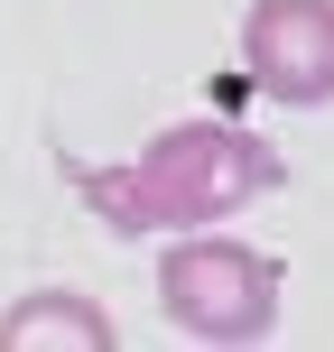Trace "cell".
<instances>
[{"label":"cell","instance_id":"cell-1","mask_svg":"<svg viewBox=\"0 0 334 352\" xmlns=\"http://www.w3.org/2000/svg\"><path fill=\"white\" fill-rule=\"evenodd\" d=\"M74 186L93 195L112 232H195L279 186V148L232 121H176L130 167H74Z\"/></svg>","mask_w":334,"mask_h":352},{"label":"cell","instance_id":"cell-2","mask_svg":"<svg viewBox=\"0 0 334 352\" xmlns=\"http://www.w3.org/2000/svg\"><path fill=\"white\" fill-rule=\"evenodd\" d=\"M158 297L195 343H269L279 334V260L251 241H176L158 260Z\"/></svg>","mask_w":334,"mask_h":352},{"label":"cell","instance_id":"cell-3","mask_svg":"<svg viewBox=\"0 0 334 352\" xmlns=\"http://www.w3.org/2000/svg\"><path fill=\"white\" fill-rule=\"evenodd\" d=\"M242 56L269 102H334V0H260L242 19Z\"/></svg>","mask_w":334,"mask_h":352},{"label":"cell","instance_id":"cell-4","mask_svg":"<svg viewBox=\"0 0 334 352\" xmlns=\"http://www.w3.org/2000/svg\"><path fill=\"white\" fill-rule=\"evenodd\" d=\"M0 352H121L112 316L74 287H47V297H19L10 324H0Z\"/></svg>","mask_w":334,"mask_h":352}]
</instances>
